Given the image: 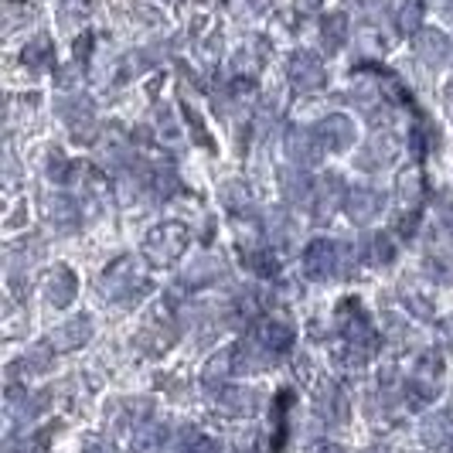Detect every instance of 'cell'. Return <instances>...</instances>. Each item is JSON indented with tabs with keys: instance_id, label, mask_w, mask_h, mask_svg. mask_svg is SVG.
Instances as JSON below:
<instances>
[{
	"instance_id": "6da1fadb",
	"label": "cell",
	"mask_w": 453,
	"mask_h": 453,
	"mask_svg": "<svg viewBox=\"0 0 453 453\" xmlns=\"http://www.w3.org/2000/svg\"><path fill=\"white\" fill-rule=\"evenodd\" d=\"M188 246V235L181 226H160L147 235V256L154 263H174Z\"/></svg>"
},
{
	"instance_id": "7a4b0ae2",
	"label": "cell",
	"mask_w": 453,
	"mask_h": 453,
	"mask_svg": "<svg viewBox=\"0 0 453 453\" xmlns=\"http://www.w3.org/2000/svg\"><path fill=\"white\" fill-rule=\"evenodd\" d=\"M318 136L324 147L344 150V147H351V140H355V127H351L348 116H327V119L318 127Z\"/></svg>"
},
{
	"instance_id": "3957f363",
	"label": "cell",
	"mask_w": 453,
	"mask_h": 453,
	"mask_svg": "<svg viewBox=\"0 0 453 453\" xmlns=\"http://www.w3.org/2000/svg\"><path fill=\"white\" fill-rule=\"evenodd\" d=\"M252 344H256V348H263L266 355H280V351H287V348L294 344V334H290L283 324L263 320V324L256 327V334H252Z\"/></svg>"
},
{
	"instance_id": "277c9868",
	"label": "cell",
	"mask_w": 453,
	"mask_h": 453,
	"mask_svg": "<svg viewBox=\"0 0 453 453\" xmlns=\"http://www.w3.org/2000/svg\"><path fill=\"white\" fill-rule=\"evenodd\" d=\"M334 252H338L334 250V242H324V239L311 242L307 252H303V266H307V273H311V276H327V273H334V263H338Z\"/></svg>"
},
{
	"instance_id": "5b68a950",
	"label": "cell",
	"mask_w": 453,
	"mask_h": 453,
	"mask_svg": "<svg viewBox=\"0 0 453 453\" xmlns=\"http://www.w3.org/2000/svg\"><path fill=\"white\" fill-rule=\"evenodd\" d=\"M290 72H294V86H300V89H318L320 82H324V65L314 55H307V51L296 55Z\"/></svg>"
},
{
	"instance_id": "8992f818",
	"label": "cell",
	"mask_w": 453,
	"mask_h": 453,
	"mask_svg": "<svg viewBox=\"0 0 453 453\" xmlns=\"http://www.w3.org/2000/svg\"><path fill=\"white\" fill-rule=\"evenodd\" d=\"M379 208H382V198H379L375 191L358 188V191H351V195H348V215H351L355 222H368V219H375V215H379Z\"/></svg>"
},
{
	"instance_id": "52a82bcc",
	"label": "cell",
	"mask_w": 453,
	"mask_h": 453,
	"mask_svg": "<svg viewBox=\"0 0 453 453\" xmlns=\"http://www.w3.org/2000/svg\"><path fill=\"white\" fill-rule=\"evenodd\" d=\"M320 136L307 134V130H294L290 134V154L296 157V164H314L320 157Z\"/></svg>"
},
{
	"instance_id": "ba28073f",
	"label": "cell",
	"mask_w": 453,
	"mask_h": 453,
	"mask_svg": "<svg viewBox=\"0 0 453 453\" xmlns=\"http://www.w3.org/2000/svg\"><path fill=\"white\" fill-rule=\"evenodd\" d=\"M89 331H92L89 318H79V320H72V324H65V327H58L51 344L62 348V351H68V348H75V344H82V341L89 338Z\"/></svg>"
},
{
	"instance_id": "9c48e42d",
	"label": "cell",
	"mask_w": 453,
	"mask_h": 453,
	"mask_svg": "<svg viewBox=\"0 0 453 453\" xmlns=\"http://www.w3.org/2000/svg\"><path fill=\"white\" fill-rule=\"evenodd\" d=\"M416 51L423 55V62L440 65V62H443V55H447V38H443L440 31H423V35L416 38Z\"/></svg>"
},
{
	"instance_id": "30bf717a",
	"label": "cell",
	"mask_w": 453,
	"mask_h": 453,
	"mask_svg": "<svg viewBox=\"0 0 453 453\" xmlns=\"http://www.w3.org/2000/svg\"><path fill=\"white\" fill-rule=\"evenodd\" d=\"M72 294H75V283H72V273L68 270H58L48 276V300L55 303V307H65L68 300H72Z\"/></svg>"
},
{
	"instance_id": "8fae6325",
	"label": "cell",
	"mask_w": 453,
	"mask_h": 453,
	"mask_svg": "<svg viewBox=\"0 0 453 453\" xmlns=\"http://www.w3.org/2000/svg\"><path fill=\"white\" fill-rule=\"evenodd\" d=\"M344 18L341 14H331L327 21H324V48L327 51H334V48H341V42H344Z\"/></svg>"
},
{
	"instance_id": "7c38bea8",
	"label": "cell",
	"mask_w": 453,
	"mask_h": 453,
	"mask_svg": "<svg viewBox=\"0 0 453 453\" xmlns=\"http://www.w3.org/2000/svg\"><path fill=\"white\" fill-rule=\"evenodd\" d=\"M423 21V4L419 0H406V7H403V27L412 31V27H419Z\"/></svg>"
},
{
	"instance_id": "4fadbf2b",
	"label": "cell",
	"mask_w": 453,
	"mask_h": 453,
	"mask_svg": "<svg viewBox=\"0 0 453 453\" xmlns=\"http://www.w3.org/2000/svg\"><path fill=\"white\" fill-rule=\"evenodd\" d=\"M372 252H375V256H372L375 263H388V259H392V242H388V235H375Z\"/></svg>"
},
{
	"instance_id": "5bb4252c",
	"label": "cell",
	"mask_w": 453,
	"mask_h": 453,
	"mask_svg": "<svg viewBox=\"0 0 453 453\" xmlns=\"http://www.w3.org/2000/svg\"><path fill=\"white\" fill-rule=\"evenodd\" d=\"M403 198H409V204L419 202V178H416V174H406V178H403Z\"/></svg>"
},
{
	"instance_id": "9a60e30c",
	"label": "cell",
	"mask_w": 453,
	"mask_h": 453,
	"mask_svg": "<svg viewBox=\"0 0 453 453\" xmlns=\"http://www.w3.org/2000/svg\"><path fill=\"white\" fill-rule=\"evenodd\" d=\"M318 453H341V450H338V447H334V443H320Z\"/></svg>"
},
{
	"instance_id": "2e32d148",
	"label": "cell",
	"mask_w": 453,
	"mask_h": 453,
	"mask_svg": "<svg viewBox=\"0 0 453 453\" xmlns=\"http://www.w3.org/2000/svg\"><path fill=\"white\" fill-rule=\"evenodd\" d=\"M318 4H320V0H300V7H303V11H314Z\"/></svg>"
},
{
	"instance_id": "e0dca14e",
	"label": "cell",
	"mask_w": 453,
	"mask_h": 453,
	"mask_svg": "<svg viewBox=\"0 0 453 453\" xmlns=\"http://www.w3.org/2000/svg\"><path fill=\"white\" fill-rule=\"evenodd\" d=\"M447 334H450V341H453V320L447 324Z\"/></svg>"
},
{
	"instance_id": "ac0fdd59",
	"label": "cell",
	"mask_w": 453,
	"mask_h": 453,
	"mask_svg": "<svg viewBox=\"0 0 453 453\" xmlns=\"http://www.w3.org/2000/svg\"><path fill=\"white\" fill-rule=\"evenodd\" d=\"M447 96H450V99H453V82H450V89H447Z\"/></svg>"
}]
</instances>
